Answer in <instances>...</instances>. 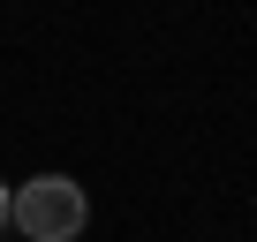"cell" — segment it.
<instances>
[{
  "label": "cell",
  "instance_id": "obj_1",
  "mask_svg": "<svg viewBox=\"0 0 257 242\" xmlns=\"http://www.w3.org/2000/svg\"><path fill=\"white\" fill-rule=\"evenodd\" d=\"M83 219H91V197H83V182H68V174H38V182L8 189V227H16L23 242H76Z\"/></svg>",
  "mask_w": 257,
  "mask_h": 242
},
{
  "label": "cell",
  "instance_id": "obj_2",
  "mask_svg": "<svg viewBox=\"0 0 257 242\" xmlns=\"http://www.w3.org/2000/svg\"><path fill=\"white\" fill-rule=\"evenodd\" d=\"M0 227H8V182H0Z\"/></svg>",
  "mask_w": 257,
  "mask_h": 242
}]
</instances>
